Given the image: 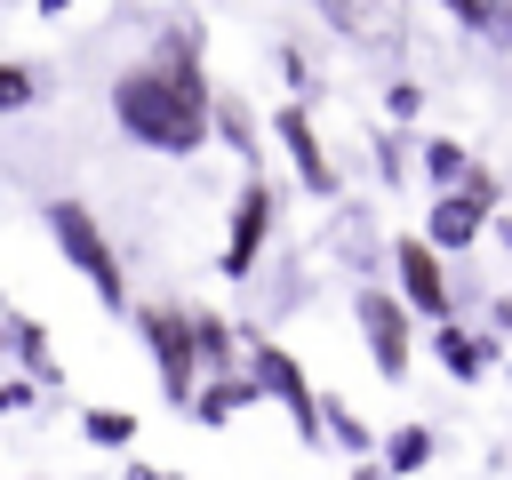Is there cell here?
<instances>
[{
	"label": "cell",
	"mask_w": 512,
	"mask_h": 480,
	"mask_svg": "<svg viewBox=\"0 0 512 480\" xmlns=\"http://www.w3.org/2000/svg\"><path fill=\"white\" fill-rule=\"evenodd\" d=\"M112 120H120L128 144H144L160 160H192L216 136V88L200 72V40L160 32V48L112 80Z\"/></svg>",
	"instance_id": "6da1fadb"
},
{
	"label": "cell",
	"mask_w": 512,
	"mask_h": 480,
	"mask_svg": "<svg viewBox=\"0 0 512 480\" xmlns=\"http://www.w3.org/2000/svg\"><path fill=\"white\" fill-rule=\"evenodd\" d=\"M48 240H56V248H64V264L96 288V304H104V312H128L120 256H112V240H104V224H96V208H88V200H48Z\"/></svg>",
	"instance_id": "7a4b0ae2"
},
{
	"label": "cell",
	"mask_w": 512,
	"mask_h": 480,
	"mask_svg": "<svg viewBox=\"0 0 512 480\" xmlns=\"http://www.w3.org/2000/svg\"><path fill=\"white\" fill-rule=\"evenodd\" d=\"M136 328H144V352H152V368H160V392L176 400V408H192V392H200V336H192V312L184 304H136Z\"/></svg>",
	"instance_id": "3957f363"
},
{
	"label": "cell",
	"mask_w": 512,
	"mask_h": 480,
	"mask_svg": "<svg viewBox=\"0 0 512 480\" xmlns=\"http://www.w3.org/2000/svg\"><path fill=\"white\" fill-rule=\"evenodd\" d=\"M352 320H360V344H368L376 376L400 384L408 360H416V304L392 296V288H360V296H352Z\"/></svg>",
	"instance_id": "277c9868"
},
{
	"label": "cell",
	"mask_w": 512,
	"mask_h": 480,
	"mask_svg": "<svg viewBox=\"0 0 512 480\" xmlns=\"http://www.w3.org/2000/svg\"><path fill=\"white\" fill-rule=\"evenodd\" d=\"M248 368H256V384H264V400H280V408H288V424H296V440H328V400L312 392V376H304V360H296L288 344H272V336H256V344H248Z\"/></svg>",
	"instance_id": "5b68a950"
},
{
	"label": "cell",
	"mask_w": 512,
	"mask_h": 480,
	"mask_svg": "<svg viewBox=\"0 0 512 480\" xmlns=\"http://www.w3.org/2000/svg\"><path fill=\"white\" fill-rule=\"evenodd\" d=\"M448 248H432L424 232H400L392 240V280H400V296L424 312V320H448L456 312V296H448V264H440Z\"/></svg>",
	"instance_id": "8992f818"
},
{
	"label": "cell",
	"mask_w": 512,
	"mask_h": 480,
	"mask_svg": "<svg viewBox=\"0 0 512 480\" xmlns=\"http://www.w3.org/2000/svg\"><path fill=\"white\" fill-rule=\"evenodd\" d=\"M264 240H272V184L264 176H248L240 192H232V224H224V280H248L256 272V256H264Z\"/></svg>",
	"instance_id": "52a82bcc"
},
{
	"label": "cell",
	"mask_w": 512,
	"mask_h": 480,
	"mask_svg": "<svg viewBox=\"0 0 512 480\" xmlns=\"http://www.w3.org/2000/svg\"><path fill=\"white\" fill-rule=\"evenodd\" d=\"M272 136H280V152H288L296 184H304L312 200H336V160L320 152V128H312V112H304V104H280V112H272Z\"/></svg>",
	"instance_id": "ba28073f"
},
{
	"label": "cell",
	"mask_w": 512,
	"mask_h": 480,
	"mask_svg": "<svg viewBox=\"0 0 512 480\" xmlns=\"http://www.w3.org/2000/svg\"><path fill=\"white\" fill-rule=\"evenodd\" d=\"M352 48H400V32H408V8L400 0H312Z\"/></svg>",
	"instance_id": "9c48e42d"
},
{
	"label": "cell",
	"mask_w": 512,
	"mask_h": 480,
	"mask_svg": "<svg viewBox=\"0 0 512 480\" xmlns=\"http://www.w3.org/2000/svg\"><path fill=\"white\" fill-rule=\"evenodd\" d=\"M480 232H488V208H480L472 192H456V184L424 208V240H432V248H448V256H456V248H472Z\"/></svg>",
	"instance_id": "30bf717a"
},
{
	"label": "cell",
	"mask_w": 512,
	"mask_h": 480,
	"mask_svg": "<svg viewBox=\"0 0 512 480\" xmlns=\"http://www.w3.org/2000/svg\"><path fill=\"white\" fill-rule=\"evenodd\" d=\"M264 400V384H256V368L240 376V368H216V376H200V392H192V416L200 424H232L240 408H256Z\"/></svg>",
	"instance_id": "8fae6325"
},
{
	"label": "cell",
	"mask_w": 512,
	"mask_h": 480,
	"mask_svg": "<svg viewBox=\"0 0 512 480\" xmlns=\"http://www.w3.org/2000/svg\"><path fill=\"white\" fill-rule=\"evenodd\" d=\"M432 352H440V368H448L456 384H480V376H488V360H496V344H488V336H472V328H456V312H448V320H432Z\"/></svg>",
	"instance_id": "7c38bea8"
},
{
	"label": "cell",
	"mask_w": 512,
	"mask_h": 480,
	"mask_svg": "<svg viewBox=\"0 0 512 480\" xmlns=\"http://www.w3.org/2000/svg\"><path fill=\"white\" fill-rule=\"evenodd\" d=\"M0 328H8L16 360H24L40 384H64V368H56V352H48V328H40V320H24V312H0Z\"/></svg>",
	"instance_id": "4fadbf2b"
},
{
	"label": "cell",
	"mask_w": 512,
	"mask_h": 480,
	"mask_svg": "<svg viewBox=\"0 0 512 480\" xmlns=\"http://www.w3.org/2000/svg\"><path fill=\"white\" fill-rule=\"evenodd\" d=\"M376 456H384V472H392V480H416V472L432 464V424H400V432H384V448H376Z\"/></svg>",
	"instance_id": "5bb4252c"
},
{
	"label": "cell",
	"mask_w": 512,
	"mask_h": 480,
	"mask_svg": "<svg viewBox=\"0 0 512 480\" xmlns=\"http://www.w3.org/2000/svg\"><path fill=\"white\" fill-rule=\"evenodd\" d=\"M192 336H200V368H208V376H216V368H232L240 336H232V320H224V312H192Z\"/></svg>",
	"instance_id": "9a60e30c"
},
{
	"label": "cell",
	"mask_w": 512,
	"mask_h": 480,
	"mask_svg": "<svg viewBox=\"0 0 512 480\" xmlns=\"http://www.w3.org/2000/svg\"><path fill=\"white\" fill-rule=\"evenodd\" d=\"M464 32H488V40H512V0H440Z\"/></svg>",
	"instance_id": "2e32d148"
},
{
	"label": "cell",
	"mask_w": 512,
	"mask_h": 480,
	"mask_svg": "<svg viewBox=\"0 0 512 480\" xmlns=\"http://www.w3.org/2000/svg\"><path fill=\"white\" fill-rule=\"evenodd\" d=\"M216 136H224L240 160H256V120H248V104H240V96H216Z\"/></svg>",
	"instance_id": "e0dca14e"
},
{
	"label": "cell",
	"mask_w": 512,
	"mask_h": 480,
	"mask_svg": "<svg viewBox=\"0 0 512 480\" xmlns=\"http://www.w3.org/2000/svg\"><path fill=\"white\" fill-rule=\"evenodd\" d=\"M464 168H472V152H464V144H456V136H432V144H424V176H432V184H440V192H448V184H456V176H464Z\"/></svg>",
	"instance_id": "ac0fdd59"
},
{
	"label": "cell",
	"mask_w": 512,
	"mask_h": 480,
	"mask_svg": "<svg viewBox=\"0 0 512 480\" xmlns=\"http://www.w3.org/2000/svg\"><path fill=\"white\" fill-rule=\"evenodd\" d=\"M80 432H88L96 448H128V440H136V416H128V408H88Z\"/></svg>",
	"instance_id": "d6986e66"
},
{
	"label": "cell",
	"mask_w": 512,
	"mask_h": 480,
	"mask_svg": "<svg viewBox=\"0 0 512 480\" xmlns=\"http://www.w3.org/2000/svg\"><path fill=\"white\" fill-rule=\"evenodd\" d=\"M328 432L344 440V456H376V448H384V440H376V432H368V424H360L344 400H328Z\"/></svg>",
	"instance_id": "ffe728a7"
},
{
	"label": "cell",
	"mask_w": 512,
	"mask_h": 480,
	"mask_svg": "<svg viewBox=\"0 0 512 480\" xmlns=\"http://www.w3.org/2000/svg\"><path fill=\"white\" fill-rule=\"evenodd\" d=\"M24 104H40V72L32 64H0V112H24Z\"/></svg>",
	"instance_id": "44dd1931"
},
{
	"label": "cell",
	"mask_w": 512,
	"mask_h": 480,
	"mask_svg": "<svg viewBox=\"0 0 512 480\" xmlns=\"http://www.w3.org/2000/svg\"><path fill=\"white\" fill-rule=\"evenodd\" d=\"M384 104H392V120H416V112H424V88H416V80H392Z\"/></svg>",
	"instance_id": "7402d4cb"
},
{
	"label": "cell",
	"mask_w": 512,
	"mask_h": 480,
	"mask_svg": "<svg viewBox=\"0 0 512 480\" xmlns=\"http://www.w3.org/2000/svg\"><path fill=\"white\" fill-rule=\"evenodd\" d=\"M0 408H32V384L24 376H0Z\"/></svg>",
	"instance_id": "603a6c76"
},
{
	"label": "cell",
	"mask_w": 512,
	"mask_h": 480,
	"mask_svg": "<svg viewBox=\"0 0 512 480\" xmlns=\"http://www.w3.org/2000/svg\"><path fill=\"white\" fill-rule=\"evenodd\" d=\"M352 480H392V472H384V456H376V464H352Z\"/></svg>",
	"instance_id": "cb8c5ba5"
},
{
	"label": "cell",
	"mask_w": 512,
	"mask_h": 480,
	"mask_svg": "<svg viewBox=\"0 0 512 480\" xmlns=\"http://www.w3.org/2000/svg\"><path fill=\"white\" fill-rule=\"evenodd\" d=\"M128 480H168V472H152V464H128Z\"/></svg>",
	"instance_id": "d4e9b609"
},
{
	"label": "cell",
	"mask_w": 512,
	"mask_h": 480,
	"mask_svg": "<svg viewBox=\"0 0 512 480\" xmlns=\"http://www.w3.org/2000/svg\"><path fill=\"white\" fill-rule=\"evenodd\" d=\"M64 8H72V0H40V16H64Z\"/></svg>",
	"instance_id": "484cf974"
}]
</instances>
